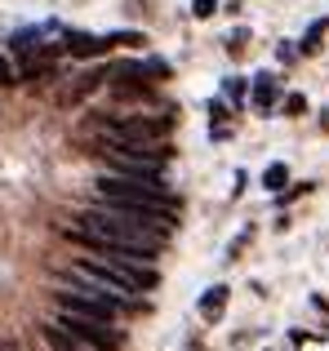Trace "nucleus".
Returning a JSON list of instances; mask_svg holds the SVG:
<instances>
[{
  "instance_id": "1",
  "label": "nucleus",
  "mask_w": 329,
  "mask_h": 351,
  "mask_svg": "<svg viewBox=\"0 0 329 351\" xmlns=\"http://www.w3.org/2000/svg\"><path fill=\"white\" fill-rule=\"evenodd\" d=\"M173 218L169 214H151V209H134V205H103V209H85L76 227H67L71 240H80L85 249H107L116 258H134V263H151L156 249L169 240Z\"/></svg>"
},
{
  "instance_id": "2",
  "label": "nucleus",
  "mask_w": 329,
  "mask_h": 351,
  "mask_svg": "<svg viewBox=\"0 0 329 351\" xmlns=\"http://www.w3.org/2000/svg\"><path fill=\"white\" fill-rule=\"evenodd\" d=\"M103 205H134V209H151V214H169L173 218V196L164 191L160 178H134V173H112L98 182Z\"/></svg>"
},
{
  "instance_id": "3",
  "label": "nucleus",
  "mask_w": 329,
  "mask_h": 351,
  "mask_svg": "<svg viewBox=\"0 0 329 351\" xmlns=\"http://www.w3.org/2000/svg\"><path fill=\"white\" fill-rule=\"evenodd\" d=\"M80 263H89L94 271H103L107 280H116L125 293H147V289H156V271H151L147 263H134V258H116V254H107V249H89Z\"/></svg>"
},
{
  "instance_id": "4",
  "label": "nucleus",
  "mask_w": 329,
  "mask_h": 351,
  "mask_svg": "<svg viewBox=\"0 0 329 351\" xmlns=\"http://www.w3.org/2000/svg\"><path fill=\"white\" fill-rule=\"evenodd\" d=\"M103 134L107 143H130V147H160L164 134H169V116H116V120H103Z\"/></svg>"
},
{
  "instance_id": "5",
  "label": "nucleus",
  "mask_w": 329,
  "mask_h": 351,
  "mask_svg": "<svg viewBox=\"0 0 329 351\" xmlns=\"http://www.w3.org/2000/svg\"><path fill=\"white\" fill-rule=\"evenodd\" d=\"M58 325H62V329H71L80 343H89V347H98V351H116V347H121V334H116V329L107 325L103 316H80V311H62Z\"/></svg>"
},
{
  "instance_id": "6",
  "label": "nucleus",
  "mask_w": 329,
  "mask_h": 351,
  "mask_svg": "<svg viewBox=\"0 0 329 351\" xmlns=\"http://www.w3.org/2000/svg\"><path fill=\"white\" fill-rule=\"evenodd\" d=\"M40 338H45V347L49 351H98V347H89V343H80L71 329H62L58 320H49V325L40 329Z\"/></svg>"
},
{
  "instance_id": "7",
  "label": "nucleus",
  "mask_w": 329,
  "mask_h": 351,
  "mask_svg": "<svg viewBox=\"0 0 329 351\" xmlns=\"http://www.w3.org/2000/svg\"><path fill=\"white\" fill-rule=\"evenodd\" d=\"M67 49L76 53V58H98V53L112 49V36H85V32H76V36H67Z\"/></svg>"
},
{
  "instance_id": "8",
  "label": "nucleus",
  "mask_w": 329,
  "mask_h": 351,
  "mask_svg": "<svg viewBox=\"0 0 329 351\" xmlns=\"http://www.w3.org/2000/svg\"><path fill=\"white\" fill-rule=\"evenodd\" d=\"M227 293H232L227 285H214V289H205V293H200V302H196L200 316H205V320H218V316L227 311Z\"/></svg>"
},
{
  "instance_id": "9",
  "label": "nucleus",
  "mask_w": 329,
  "mask_h": 351,
  "mask_svg": "<svg viewBox=\"0 0 329 351\" xmlns=\"http://www.w3.org/2000/svg\"><path fill=\"white\" fill-rule=\"evenodd\" d=\"M276 98H280L276 76H258V80H254V107H258V112H271V107H276Z\"/></svg>"
},
{
  "instance_id": "10",
  "label": "nucleus",
  "mask_w": 329,
  "mask_h": 351,
  "mask_svg": "<svg viewBox=\"0 0 329 351\" xmlns=\"http://www.w3.org/2000/svg\"><path fill=\"white\" fill-rule=\"evenodd\" d=\"M285 182H289V165H267V169H263V187L267 191H285Z\"/></svg>"
},
{
  "instance_id": "11",
  "label": "nucleus",
  "mask_w": 329,
  "mask_h": 351,
  "mask_svg": "<svg viewBox=\"0 0 329 351\" xmlns=\"http://www.w3.org/2000/svg\"><path fill=\"white\" fill-rule=\"evenodd\" d=\"M329 32V18H316L312 27H307V36H303V53H312L316 45H321V36Z\"/></svg>"
},
{
  "instance_id": "12",
  "label": "nucleus",
  "mask_w": 329,
  "mask_h": 351,
  "mask_svg": "<svg viewBox=\"0 0 329 351\" xmlns=\"http://www.w3.org/2000/svg\"><path fill=\"white\" fill-rule=\"evenodd\" d=\"M18 80H23V76H18V67L9 58H0V85H18Z\"/></svg>"
},
{
  "instance_id": "13",
  "label": "nucleus",
  "mask_w": 329,
  "mask_h": 351,
  "mask_svg": "<svg viewBox=\"0 0 329 351\" xmlns=\"http://www.w3.org/2000/svg\"><path fill=\"white\" fill-rule=\"evenodd\" d=\"M112 45H125V49H138V45H143V36H138V32H116V36H112Z\"/></svg>"
},
{
  "instance_id": "14",
  "label": "nucleus",
  "mask_w": 329,
  "mask_h": 351,
  "mask_svg": "<svg viewBox=\"0 0 329 351\" xmlns=\"http://www.w3.org/2000/svg\"><path fill=\"white\" fill-rule=\"evenodd\" d=\"M303 112H307V98L303 94H289L285 98V116H303Z\"/></svg>"
},
{
  "instance_id": "15",
  "label": "nucleus",
  "mask_w": 329,
  "mask_h": 351,
  "mask_svg": "<svg viewBox=\"0 0 329 351\" xmlns=\"http://www.w3.org/2000/svg\"><path fill=\"white\" fill-rule=\"evenodd\" d=\"M214 9H218V0H191V14L196 18H209Z\"/></svg>"
}]
</instances>
